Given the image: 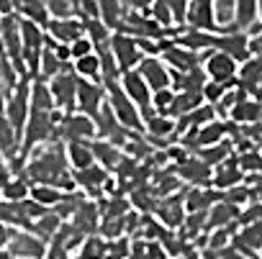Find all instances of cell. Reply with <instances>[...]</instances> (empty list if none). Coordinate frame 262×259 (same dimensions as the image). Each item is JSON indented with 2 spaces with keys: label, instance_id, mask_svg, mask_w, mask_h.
<instances>
[{
  "label": "cell",
  "instance_id": "cell-1",
  "mask_svg": "<svg viewBox=\"0 0 262 259\" xmlns=\"http://www.w3.org/2000/svg\"><path fill=\"white\" fill-rule=\"evenodd\" d=\"M62 113H29L24 136H21V149H18V164H24L29 159V154H34L39 147H47L49 142H59L57 139V126H59Z\"/></svg>",
  "mask_w": 262,
  "mask_h": 259
},
{
  "label": "cell",
  "instance_id": "cell-2",
  "mask_svg": "<svg viewBox=\"0 0 262 259\" xmlns=\"http://www.w3.org/2000/svg\"><path fill=\"white\" fill-rule=\"evenodd\" d=\"M105 103L113 110L116 121L126 128L128 134H142L144 131V115H142V110L126 98L121 85H108L105 87Z\"/></svg>",
  "mask_w": 262,
  "mask_h": 259
},
{
  "label": "cell",
  "instance_id": "cell-3",
  "mask_svg": "<svg viewBox=\"0 0 262 259\" xmlns=\"http://www.w3.org/2000/svg\"><path fill=\"white\" fill-rule=\"evenodd\" d=\"M57 139L62 144H90L98 139V128H95V121L82 115V113H67L59 118V126H57Z\"/></svg>",
  "mask_w": 262,
  "mask_h": 259
},
{
  "label": "cell",
  "instance_id": "cell-4",
  "mask_svg": "<svg viewBox=\"0 0 262 259\" xmlns=\"http://www.w3.org/2000/svg\"><path fill=\"white\" fill-rule=\"evenodd\" d=\"M29 90H31V80L24 77L16 90L6 98V105H3V115L8 118V123L13 126V131L18 134V139L24 136V128H26V121H29Z\"/></svg>",
  "mask_w": 262,
  "mask_h": 259
},
{
  "label": "cell",
  "instance_id": "cell-5",
  "mask_svg": "<svg viewBox=\"0 0 262 259\" xmlns=\"http://www.w3.org/2000/svg\"><path fill=\"white\" fill-rule=\"evenodd\" d=\"M49 90H52L57 113L67 115V113L77 110V75L72 72V67L59 72L54 80H49Z\"/></svg>",
  "mask_w": 262,
  "mask_h": 259
},
{
  "label": "cell",
  "instance_id": "cell-6",
  "mask_svg": "<svg viewBox=\"0 0 262 259\" xmlns=\"http://www.w3.org/2000/svg\"><path fill=\"white\" fill-rule=\"evenodd\" d=\"M201 69H203L208 82L226 85V87H231L236 82V75H239V64L221 52H208L201 62Z\"/></svg>",
  "mask_w": 262,
  "mask_h": 259
},
{
  "label": "cell",
  "instance_id": "cell-7",
  "mask_svg": "<svg viewBox=\"0 0 262 259\" xmlns=\"http://www.w3.org/2000/svg\"><path fill=\"white\" fill-rule=\"evenodd\" d=\"M211 52H221L226 57H231L239 67L252 57V44H249V36L247 34H239V31H231V29H221L216 36H213V49Z\"/></svg>",
  "mask_w": 262,
  "mask_h": 259
},
{
  "label": "cell",
  "instance_id": "cell-8",
  "mask_svg": "<svg viewBox=\"0 0 262 259\" xmlns=\"http://www.w3.org/2000/svg\"><path fill=\"white\" fill-rule=\"evenodd\" d=\"M111 54H113L121 75L137 69L144 59V52H142L139 41L134 36H128V34H113L111 36Z\"/></svg>",
  "mask_w": 262,
  "mask_h": 259
},
{
  "label": "cell",
  "instance_id": "cell-9",
  "mask_svg": "<svg viewBox=\"0 0 262 259\" xmlns=\"http://www.w3.org/2000/svg\"><path fill=\"white\" fill-rule=\"evenodd\" d=\"M185 29L203 31V34H219L224 26L216 18V3L213 0H188V21Z\"/></svg>",
  "mask_w": 262,
  "mask_h": 259
},
{
  "label": "cell",
  "instance_id": "cell-10",
  "mask_svg": "<svg viewBox=\"0 0 262 259\" xmlns=\"http://www.w3.org/2000/svg\"><path fill=\"white\" fill-rule=\"evenodd\" d=\"M118 85H121V90L126 92V98H128L131 103H134L139 110H142L144 121L155 115V113H152V90H149V85L142 80V75H139L137 69L123 72Z\"/></svg>",
  "mask_w": 262,
  "mask_h": 259
},
{
  "label": "cell",
  "instance_id": "cell-11",
  "mask_svg": "<svg viewBox=\"0 0 262 259\" xmlns=\"http://www.w3.org/2000/svg\"><path fill=\"white\" fill-rule=\"evenodd\" d=\"M6 251L11 259H44L47 244L31 231H11Z\"/></svg>",
  "mask_w": 262,
  "mask_h": 259
},
{
  "label": "cell",
  "instance_id": "cell-12",
  "mask_svg": "<svg viewBox=\"0 0 262 259\" xmlns=\"http://www.w3.org/2000/svg\"><path fill=\"white\" fill-rule=\"evenodd\" d=\"M160 59L170 67V72H178V75H185V72H193L195 67H201L198 62V54L195 52H188L183 46H178L172 39H165L160 41Z\"/></svg>",
  "mask_w": 262,
  "mask_h": 259
},
{
  "label": "cell",
  "instance_id": "cell-13",
  "mask_svg": "<svg viewBox=\"0 0 262 259\" xmlns=\"http://www.w3.org/2000/svg\"><path fill=\"white\" fill-rule=\"evenodd\" d=\"M137 72H139V75H142V80L149 85L152 95H155V92H160V90L172 87V72H170V67H167L160 57H144V59H142V64L137 67Z\"/></svg>",
  "mask_w": 262,
  "mask_h": 259
},
{
  "label": "cell",
  "instance_id": "cell-14",
  "mask_svg": "<svg viewBox=\"0 0 262 259\" xmlns=\"http://www.w3.org/2000/svg\"><path fill=\"white\" fill-rule=\"evenodd\" d=\"M103 105H105V87L98 82L77 80V113L95 118Z\"/></svg>",
  "mask_w": 262,
  "mask_h": 259
},
{
  "label": "cell",
  "instance_id": "cell-15",
  "mask_svg": "<svg viewBox=\"0 0 262 259\" xmlns=\"http://www.w3.org/2000/svg\"><path fill=\"white\" fill-rule=\"evenodd\" d=\"M226 29L252 36L254 29H257V0H234L231 23H229Z\"/></svg>",
  "mask_w": 262,
  "mask_h": 259
},
{
  "label": "cell",
  "instance_id": "cell-16",
  "mask_svg": "<svg viewBox=\"0 0 262 259\" xmlns=\"http://www.w3.org/2000/svg\"><path fill=\"white\" fill-rule=\"evenodd\" d=\"M47 36L62 46H72L77 39L85 36V23L80 18H67V21H49V26L44 29Z\"/></svg>",
  "mask_w": 262,
  "mask_h": 259
},
{
  "label": "cell",
  "instance_id": "cell-17",
  "mask_svg": "<svg viewBox=\"0 0 262 259\" xmlns=\"http://www.w3.org/2000/svg\"><path fill=\"white\" fill-rule=\"evenodd\" d=\"M16 18L26 21V23H34L39 29H47L49 21H52L47 0H16Z\"/></svg>",
  "mask_w": 262,
  "mask_h": 259
},
{
  "label": "cell",
  "instance_id": "cell-18",
  "mask_svg": "<svg viewBox=\"0 0 262 259\" xmlns=\"http://www.w3.org/2000/svg\"><path fill=\"white\" fill-rule=\"evenodd\" d=\"M236 87L244 90L247 95L257 92L262 87V57L252 54L242 67H239V75H236Z\"/></svg>",
  "mask_w": 262,
  "mask_h": 259
},
{
  "label": "cell",
  "instance_id": "cell-19",
  "mask_svg": "<svg viewBox=\"0 0 262 259\" xmlns=\"http://www.w3.org/2000/svg\"><path fill=\"white\" fill-rule=\"evenodd\" d=\"M18 149H21L18 134L13 131L8 118L0 113V157H3L8 164H18Z\"/></svg>",
  "mask_w": 262,
  "mask_h": 259
},
{
  "label": "cell",
  "instance_id": "cell-20",
  "mask_svg": "<svg viewBox=\"0 0 262 259\" xmlns=\"http://www.w3.org/2000/svg\"><path fill=\"white\" fill-rule=\"evenodd\" d=\"M100 6V21L111 34H123V23H126V8L121 0H98Z\"/></svg>",
  "mask_w": 262,
  "mask_h": 259
},
{
  "label": "cell",
  "instance_id": "cell-21",
  "mask_svg": "<svg viewBox=\"0 0 262 259\" xmlns=\"http://www.w3.org/2000/svg\"><path fill=\"white\" fill-rule=\"evenodd\" d=\"M29 108L31 113H54V100H52V90L47 80L34 77L31 80V90H29Z\"/></svg>",
  "mask_w": 262,
  "mask_h": 259
},
{
  "label": "cell",
  "instance_id": "cell-22",
  "mask_svg": "<svg viewBox=\"0 0 262 259\" xmlns=\"http://www.w3.org/2000/svg\"><path fill=\"white\" fill-rule=\"evenodd\" d=\"M90 144H80V142L64 144V157H67V164L72 167V172H85V170H90L95 164V154H93Z\"/></svg>",
  "mask_w": 262,
  "mask_h": 259
},
{
  "label": "cell",
  "instance_id": "cell-23",
  "mask_svg": "<svg viewBox=\"0 0 262 259\" xmlns=\"http://www.w3.org/2000/svg\"><path fill=\"white\" fill-rule=\"evenodd\" d=\"M29 193H31V182L26 175H8V180L0 182V195L8 203H24L29 200Z\"/></svg>",
  "mask_w": 262,
  "mask_h": 259
},
{
  "label": "cell",
  "instance_id": "cell-24",
  "mask_svg": "<svg viewBox=\"0 0 262 259\" xmlns=\"http://www.w3.org/2000/svg\"><path fill=\"white\" fill-rule=\"evenodd\" d=\"M226 136H229V123H226V121H213V123L198 128V134H195V147H198V149H211V147L224 144Z\"/></svg>",
  "mask_w": 262,
  "mask_h": 259
},
{
  "label": "cell",
  "instance_id": "cell-25",
  "mask_svg": "<svg viewBox=\"0 0 262 259\" xmlns=\"http://www.w3.org/2000/svg\"><path fill=\"white\" fill-rule=\"evenodd\" d=\"M90 147H93V154H95V164H100L105 172L116 170V167H118V162L123 159L121 149H118V147H113V144H108V142H103V139H95Z\"/></svg>",
  "mask_w": 262,
  "mask_h": 259
},
{
  "label": "cell",
  "instance_id": "cell-26",
  "mask_svg": "<svg viewBox=\"0 0 262 259\" xmlns=\"http://www.w3.org/2000/svg\"><path fill=\"white\" fill-rule=\"evenodd\" d=\"M67 195L70 193H64L59 187H52V185H31V193H29V198L34 203H39L41 208H47V210H54Z\"/></svg>",
  "mask_w": 262,
  "mask_h": 259
},
{
  "label": "cell",
  "instance_id": "cell-27",
  "mask_svg": "<svg viewBox=\"0 0 262 259\" xmlns=\"http://www.w3.org/2000/svg\"><path fill=\"white\" fill-rule=\"evenodd\" d=\"M259 113H262V108L257 105V100L247 95V98H242V100H236L231 105L229 121H234V123H254L259 118Z\"/></svg>",
  "mask_w": 262,
  "mask_h": 259
},
{
  "label": "cell",
  "instance_id": "cell-28",
  "mask_svg": "<svg viewBox=\"0 0 262 259\" xmlns=\"http://www.w3.org/2000/svg\"><path fill=\"white\" fill-rule=\"evenodd\" d=\"M72 72L77 75V80H88V82L103 85V77H100V57H98V54L75 59V62H72Z\"/></svg>",
  "mask_w": 262,
  "mask_h": 259
},
{
  "label": "cell",
  "instance_id": "cell-29",
  "mask_svg": "<svg viewBox=\"0 0 262 259\" xmlns=\"http://www.w3.org/2000/svg\"><path fill=\"white\" fill-rule=\"evenodd\" d=\"M216 170V175H213V185L216 187H221V190H234V185H239L242 182V172H239V167H236V159H226L224 164H219V167H213Z\"/></svg>",
  "mask_w": 262,
  "mask_h": 259
},
{
  "label": "cell",
  "instance_id": "cell-30",
  "mask_svg": "<svg viewBox=\"0 0 262 259\" xmlns=\"http://www.w3.org/2000/svg\"><path fill=\"white\" fill-rule=\"evenodd\" d=\"M108 175L111 172H105L100 164H93L90 170H85V172H72V177H75V185L77 187H82V190H100L105 182H108Z\"/></svg>",
  "mask_w": 262,
  "mask_h": 259
},
{
  "label": "cell",
  "instance_id": "cell-31",
  "mask_svg": "<svg viewBox=\"0 0 262 259\" xmlns=\"http://www.w3.org/2000/svg\"><path fill=\"white\" fill-rule=\"evenodd\" d=\"M144 131L149 136L165 139V136H172L178 131V121L175 118H167V115H152V118L144 121Z\"/></svg>",
  "mask_w": 262,
  "mask_h": 259
},
{
  "label": "cell",
  "instance_id": "cell-32",
  "mask_svg": "<svg viewBox=\"0 0 262 259\" xmlns=\"http://www.w3.org/2000/svg\"><path fill=\"white\" fill-rule=\"evenodd\" d=\"M149 18L167 34L175 31V21H172V13H170V6L167 0H152V8H149Z\"/></svg>",
  "mask_w": 262,
  "mask_h": 259
},
{
  "label": "cell",
  "instance_id": "cell-33",
  "mask_svg": "<svg viewBox=\"0 0 262 259\" xmlns=\"http://www.w3.org/2000/svg\"><path fill=\"white\" fill-rule=\"evenodd\" d=\"M47 8H49L52 21L77 18V0H47Z\"/></svg>",
  "mask_w": 262,
  "mask_h": 259
},
{
  "label": "cell",
  "instance_id": "cell-34",
  "mask_svg": "<svg viewBox=\"0 0 262 259\" xmlns=\"http://www.w3.org/2000/svg\"><path fill=\"white\" fill-rule=\"evenodd\" d=\"M85 23V36L93 41V46L95 49H100V46H108L111 44V31L103 26V21L100 18H95V21H82Z\"/></svg>",
  "mask_w": 262,
  "mask_h": 259
},
{
  "label": "cell",
  "instance_id": "cell-35",
  "mask_svg": "<svg viewBox=\"0 0 262 259\" xmlns=\"http://www.w3.org/2000/svg\"><path fill=\"white\" fill-rule=\"evenodd\" d=\"M236 167H239V172L242 175H259L262 172V157H259V152H242L239 157H236Z\"/></svg>",
  "mask_w": 262,
  "mask_h": 259
},
{
  "label": "cell",
  "instance_id": "cell-36",
  "mask_svg": "<svg viewBox=\"0 0 262 259\" xmlns=\"http://www.w3.org/2000/svg\"><path fill=\"white\" fill-rule=\"evenodd\" d=\"M231 87H226V85H216V82H206L203 85V90H201V95H203V103L206 105H219L224 98H226V92H229Z\"/></svg>",
  "mask_w": 262,
  "mask_h": 259
},
{
  "label": "cell",
  "instance_id": "cell-37",
  "mask_svg": "<svg viewBox=\"0 0 262 259\" xmlns=\"http://www.w3.org/2000/svg\"><path fill=\"white\" fill-rule=\"evenodd\" d=\"M170 6V13H172V21H175V31L178 29H185V21H188V0H167Z\"/></svg>",
  "mask_w": 262,
  "mask_h": 259
},
{
  "label": "cell",
  "instance_id": "cell-38",
  "mask_svg": "<svg viewBox=\"0 0 262 259\" xmlns=\"http://www.w3.org/2000/svg\"><path fill=\"white\" fill-rule=\"evenodd\" d=\"M90 54H95V46H93V41H90L88 36L77 39V41L70 46V57H72V62H75V59H82V57H90Z\"/></svg>",
  "mask_w": 262,
  "mask_h": 259
},
{
  "label": "cell",
  "instance_id": "cell-39",
  "mask_svg": "<svg viewBox=\"0 0 262 259\" xmlns=\"http://www.w3.org/2000/svg\"><path fill=\"white\" fill-rule=\"evenodd\" d=\"M0 16L3 18L16 16V0H0Z\"/></svg>",
  "mask_w": 262,
  "mask_h": 259
},
{
  "label": "cell",
  "instance_id": "cell-40",
  "mask_svg": "<svg viewBox=\"0 0 262 259\" xmlns=\"http://www.w3.org/2000/svg\"><path fill=\"white\" fill-rule=\"evenodd\" d=\"M249 44H252V54L262 57V31H257L254 36H249Z\"/></svg>",
  "mask_w": 262,
  "mask_h": 259
},
{
  "label": "cell",
  "instance_id": "cell-41",
  "mask_svg": "<svg viewBox=\"0 0 262 259\" xmlns=\"http://www.w3.org/2000/svg\"><path fill=\"white\" fill-rule=\"evenodd\" d=\"M257 31H262V0H257V29H254V34ZM252 34V36H254Z\"/></svg>",
  "mask_w": 262,
  "mask_h": 259
},
{
  "label": "cell",
  "instance_id": "cell-42",
  "mask_svg": "<svg viewBox=\"0 0 262 259\" xmlns=\"http://www.w3.org/2000/svg\"><path fill=\"white\" fill-rule=\"evenodd\" d=\"M0 29H3V16H0Z\"/></svg>",
  "mask_w": 262,
  "mask_h": 259
},
{
  "label": "cell",
  "instance_id": "cell-43",
  "mask_svg": "<svg viewBox=\"0 0 262 259\" xmlns=\"http://www.w3.org/2000/svg\"><path fill=\"white\" fill-rule=\"evenodd\" d=\"M259 157H262V147H259Z\"/></svg>",
  "mask_w": 262,
  "mask_h": 259
}]
</instances>
